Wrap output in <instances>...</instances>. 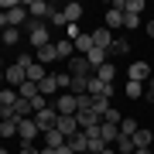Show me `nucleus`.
Masks as SVG:
<instances>
[{
    "label": "nucleus",
    "mask_w": 154,
    "mask_h": 154,
    "mask_svg": "<svg viewBox=\"0 0 154 154\" xmlns=\"http://www.w3.org/2000/svg\"><path fill=\"white\" fill-rule=\"evenodd\" d=\"M24 24H28V7L24 4H14L11 11L0 14V31L4 28H24Z\"/></svg>",
    "instance_id": "f257e3e1"
},
{
    "label": "nucleus",
    "mask_w": 154,
    "mask_h": 154,
    "mask_svg": "<svg viewBox=\"0 0 154 154\" xmlns=\"http://www.w3.org/2000/svg\"><path fill=\"white\" fill-rule=\"evenodd\" d=\"M4 79L11 82V89H21L24 82H28V65H21V62L7 65V69H4Z\"/></svg>",
    "instance_id": "f03ea898"
},
{
    "label": "nucleus",
    "mask_w": 154,
    "mask_h": 154,
    "mask_svg": "<svg viewBox=\"0 0 154 154\" xmlns=\"http://www.w3.org/2000/svg\"><path fill=\"white\" fill-rule=\"evenodd\" d=\"M31 120L38 123V130H41V134H48V130H55V123H58V110H55V106H48V110L34 113Z\"/></svg>",
    "instance_id": "7ed1b4c3"
},
{
    "label": "nucleus",
    "mask_w": 154,
    "mask_h": 154,
    "mask_svg": "<svg viewBox=\"0 0 154 154\" xmlns=\"http://www.w3.org/2000/svg\"><path fill=\"white\" fill-rule=\"evenodd\" d=\"M55 110H58V116H75V113H79V99L72 96V93H58Z\"/></svg>",
    "instance_id": "20e7f679"
},
{
    "label": "nucleus",
    "mask_w": 154,
    "mask_h": 154,
    "mask_svg": "<svg viewBox=\"0 0 154 154\" xmlns=\"http://www.w3.org/2000/svg\"><path fill=\"white\" fill-rule=\"evenodd\" d=\"M69 75H75V79H89L93 75V65L86 62V55H72L69 58Z\"/></svg>",
    "instance_id": "39448f33"
},
{
    "label": "nucleus",
    "mask_w": 154,
    "mask_h": 154,
    "mask_svg": "<svg viewBox=\"0 0 154 154\" xmlns=\"http://www.w3.org/2000/svg\"><path fill=\"white\" fill-rule=\"evenodd\" d=\"M24 7H28V17H34V21H48V17L55 14V7L45 4V0H31V4H24Z\"/></svg>",
    "instance_id": "423d86ee"
},
{
    "label": "nucleus",
    "mask_w": 154,
    "mask_h": 154,
    "mask_svg": "<svg viewBox=\"0 0 154 154\" xmlns=\"http://www.w3.org/2000/svg\"><path fill=\"white\" fill-rule=\"evenodd\" d=\"M38 134L41 130H38V123H34L31 116H28V120H17V137H21V144H31Z\"/></svg>",
    "instance_id": "0eeeda50"
},
{
    "label": "nucleus",
    "mask_w": 154,
    "mask_h": 154,
    "mask_svg": "<svg viewBox=\"0 0 154 154\" xmlns=\"http://www.w3.org/2000/svg\"><path fill=\"white\" fill-rule=\"evenodd\" d=\"M127 79H130V82H147V79H151V65H147V62L127 65Z\"/></svg>",
    "instance_id": "6e6552de"
},
{
    "label": "nucleus",
    "mask_w": 154,
    "mask_h": 154,
    "mask_svg": "<svg viewBox=\"0 0 154 154\" xmlns=\"http://www.w3.org/2000/svg\"><path fill=\"white\" fill-rule=\"evenodd\" d=\"M103 28H123V4H120V0H116V4L110 7V11H106V17H103Z\"/></svg>",
    "instance_id": "1a4fd4ad"
},
{
    "label": "nucleus",
    "mask_w": 154,
    "mask_h": 154,
    "mask_svg": "<svg viewBox=\"0 0 154 154\" xmlns=\"http://www.w3.org/2000/svg\"><path fill=\"white\" fill-rule=\"evenodd\" d=\"M55 130L62 134V137H75V134H79V120H75V116H58V123H55Z\"/></svg>",
    "instance_id": "9d476101"
},
{
    "label": "nucleus",
    "mask_w": 154,
    "mask_h": 154,
    "mask_svg": "<svg viewBox=\"0 0 154 154\" xmlns=\"http://www.w3.org/2000/svg\"><path fill=\"white\" fill-rule=\"evenodd\" d=\"M75 120H79V130H89V127H99V123H103V116H99L96 110H79Z\"/></svg>",
    "instance_id": "9b49d317"
},
{
    "label": "nucleus",
    "mask_w": 154,
    "mask_h": 154,
    "mask_svg": "<svg viewBox=\"0 0 154 154\" xmlns=\"http://www.w3.org/2000/svg\"><path fill=\"white\" fill-rule=\"evenodd\" d=\"M82 14H86V7H82V4H75V0H72V4H65V7H62L65 28H69V24H79V17H82Z\"/></svg>",
    "instance_id": "f8f14e48"
},
{
    "label": "nucleus",
    "mask_w": 154,
    "mask_h": 154,
    "mask_svg": "<svg viewBox=\"0 0 154 154\" xmlns=\"http://www.w3.org/2000/svg\"><path fill=\"white\" fill-rule=\"evenodd\" d=\"M113 93H116V86H113V82H99L96 75L89 79V96H106V99H110Z\"/></svg>",
    "instance_id": "ddd939ff"
},
{
    "label": "nucleus",
    "mask_w": 154,
    "mask_h": 154,
    "mask_svg": "<svg viewBox=\"0 0 154 154\" xmlns=\"http://www.w3.org/2000/svg\"><path fill=\"white\" fill-rule=\"evenodd\" d=\"M116 38H113V31L110 28H96L93 31V45H96V48H103V51H110V45H113Z\"/></svg>",
    "instance_id": "4468645a"
},
{
    "label": "nucleus",
    "mask_w": 154,
    "mask_h": 154,
    "mask_svg": "<svg viewBox=\"0 0 154 154\" xmlns=\"http://www.w3.org/2000/svg\"><path fill=\"white\" fill-rule=\"evenodd\" d=\"M34 62H38V65H51V62H58V55H55V41L34 51Z\"/></svg>",
    "instance_id": "2eb2a0df"
},
{
    "label": "nucleus",
    "mask_w": 154,
    "mask_h": 154,
    "mask_svg": "<svg viewBox=\"0 0 154 154\" xmlns=\"http://www.w3.org/2000/svg\"><path fill=\"white\" fill-rule=\"evenodd\" d=\"M28 41L34 45V51H38V48H45V45H51V34H48V28L41 24V28H34V31H31V38H28Z\"/></svg>",
    "instance_id": "dca6fc26"
},
{
    "label": "nucleus",
    "mask_w": 154,
    "mask_h": 154,
    "mask_svg": "<svg viewBox=\"0 0 154 154\" xmlns=\"http://www.w3.org/2000/svg\"><path fill=\"white\" fill-rule=\"evenodd\" d=\"M99 137H103V144L110 147V144H116V137H120V127L116 123H99Z\"/></svg>",
    "instance_id": "f3484780"
},
{
    "label": "nucleus",
    "mask_w": 154,
    "mask_h": 154,
    "mask_svg": "<svg viewBox=\"0 0 154 154\" xmlns=\"http://www.w3.org/2000/svg\"><path fill=\"white\" fill-rule=\"evenodd\" d=\"M72 45H75V51H79V55H89V51L96 48V45H93V34H79Z\"/></svg>",
    "instance_id": "a211bd4d"
},
{
    "label": "nucleus",
    "mask_w": 154,
    "mask_h": 154,
    "mask_svg": "<svg viewBox=\"0 0 154 154\" xmlns=\"http://www.w3.org/2000/svg\"><path fill=\"white\" fill-rule=\"evenodd\" d=\"M96 79H99V82H113V79H116V65H110V62H103V65L96 69Z\"/></svg>",
    "instance_id": "6ab92c4d"
},
{
    "label": "nucleus",
    "mask_w": 154,
    "mask_h": 154,
    "mask_svg": "<svg viewBox=\"0 0 154 154\" xmlns=\"http://www.w3.org/2000/svg\"><path fill=\"white\" fill-rule=\"evenodd\" d=\"M38 93H41L45 99H48L51 93H58V82H55V75H45L41 82H38Z\"/></svg>",
    "instance_id": "aec40b11"
},
{
    "label": "nucleus",
    "mask_w": 154,
    "mask_h": 154,
    "mask_svg": "<svg viewBox=\"0 0 154 154\" xmlns=\"http://www.w3.org/2000/svg\"><path fill=\"white\" fill-rule=\"evenodd\" d=\"M65 144H69V147L75 151V154H86V147H89V140H86V134H82V130H79L75 137H69Z\"/></svg>",
    "instance_id": "412c9836"
},
{
    "label": "nucleus",
    "mask_w": 154,
    "mask_h": 154,
    "mask_svg": "<svg viewBox=\"0 0 154 154\" xmlns=\"http://www.w3.org/2000/svg\"><path fill=\"white\" fill-rule=\"evenodd\" d=\"M113 151L116 154H134V151H137V147H134V137H123V134H120L116 144H113Z\"/></svg>",
    "instance_id": "4be33fe9"
},
{
    "label": "nucleus",
    "mask_w": 154,
    "mask_h": 154,
    "mask_svg": "<svg viewBox=\"0 0 154 154\" xmlns=\"http://www.w3.org/2000/svg\"><path fill=\"white\" fill-rule=\"evenodd\" d=\"M17 137V120H0V140Z\"/></svg>",
    "instance_id": "5701e85b"
},
{
    "label": "nucleus",
    "mask_w": 154,
    "mask_h": 154,
    "mask_svg": "<svg viewBox=\"0 0 154 154\" xmlns=\"http://www.w3.org/2000/svg\"><path fill=\"white\" fill-rule=\"evenodd\" d=\"M45 75H48V72H45V65H38V62H31V65H28V82H34V86H38Z\"/></svg>",
    "instance_id": "b1692460"
},
{
    "label": "nucleus",
    "mask_w": 154,
    "mask_h": 154,
    "mask_svg": "<svg viewBox=\"0 0 154 154\" xmlns=\"http://www.w3.org/2000/svg\"><path fill=\"white\" fill-rule=\"evenodd\" d=\"M72 51H75V45H72L69 38H62V41H55V55H58V58H72Z\"/></svg>",
    "instance_id": "393cba45"
},
{
    "label": "nucleus",
    "mask_w": 154,
    "mask_h": 154,
    "mask_svg": "<svg viewBox=\"0 0 154 154\" xmlns=\"http://www.w3.org/2000/svg\"><path fill=\"white\" fill-rule=\"evenodd\" d=\"M86 62H89V65H93V72H96V69L106 62V51H103V48H93V51L86 55Z\"/></svg>",
    "instance_id": "a878e982"
},
{
    "label": "nucleus",
    "mask_w": 154,
    "mask_h": 154,
    "mask_svg": "<svg viewBox=\"0 0 154 154\" xmlns=\"http://www.w3.org/2000/svg\"><path fill=\"white\" fill-rule=\"evenodd\" d=\"M144 7H147L144 0H127V4H123V14H134V17H140V14H144Z\"/></svg>",
    "instance_id": "bb28decb"
},
{
    "label": "nucleus",
    "mask_w": 154,
    "mask_h": 154,
    "mask_svg": "<svg viewBox=\"0 0 154 154\" xmlns=\"http://www.w3.org/2000/svg\"><path fill=\"white\" fill-rule=\"evenodd\" d=\"M151 140H154V137H151V130H144V127L134 134V147H151Z\"/></svg>",
    "instance_id": "cd10ccee"
},
{
    "label": "nucleus",
    "mask_w": 154,
    "mask_h": 154,
    "mask_svg": "<svg viewBox=\"0 0 154 154\" xmlns=\"http://www.w3.org/2000/svg\"><path fill=\"white\" fill-rule=\"evenodd\" d=\"M45 144H48V147H51V151H58V147H62V144H65V137H62V134H58V130H48V134H45Z\"/></svg>",
    "instance_id": "c85d7f7f"
},
{
    "label": "nucleus",
    "mask_w": 154,
    "mask_h": 154,
    "mask_svg": "<svg viewBox=\"0 0 154 154\" xmlns=\"http://www.w3.org/2000/svg\"><path fill=\"white\" fill-rule=\"evenodd\" d=\"M137 130H140L137 120H130V116H127V120H120V134H123V137H134Z\"/></svg>",
    "instance_id": "c756f323"
},
{
    "label": "nucleus",
    "mask_w": 154,
    "mask_h": 154,
    "mask_svg": "<svg viewBox=\"0 0 154 154\" xmlns=\"http://www.w3.org/2000/svg\"><path fill=\"white\" fill-rule=\"evenodd\" d=\"M17 38H21V28H4V34H0L4 45H17Z\"/></svg>",
    "instance_id": "7c9ffc66"
},
{
    "label": "nucleus",
    "mask_w": 154,
    "mask_h": 154,
    "mask_svg": "<svg viewBox=\"0 0 154 154\" xmlns=\"http://www.w3.org/2000/svg\"><path fill=\"white\" fill-rule=\"evenodd\" d=\"M17 96H21V99H34V96H41V93H38V86H34V82H24L21 89H17Z\"/></svg>",
    "instance_id": "2f4dec72"
},
{
    "label": "nucleus",
    "mask_w": 154,
    "mask_h": 154,
    "mask_svg": "<svg viewBox=\"0 0 154 154\" xmlns=\"http://www.w3.org/2000/svg\"><path fill=\"white\" fill-rule=\"evenodd\" d=\"M0 103L14 110V103H17V89H0Z\"/></svg>",
    "instance_id": "473e14b6"
},
{
    "label": "nucleus",
    "mask_w": 154,
    "mask_h": 154,
    "mask_svg": "<svg viewBox=\"0 0 154 154\" xmlns=\"http://www.w3.org/2000/svg\"><path fill=\"white\" fill-rule=\"evenodd\" d=\"M137 96H144V82H130L127 79V99H137Z\"/></svg>",
    "instance_id": "72a5a7b5"
},
{
    "label": "nucleus",
    "mask_w": 154,
    "mask_h": 154,
    "mask_svg": "<svg viewBox=\"0 0 154 154\" xmlns=\"http://www.w3.org/2000/svg\"><path fill=\"white\" fill-rule=\"evenodd\" d=\"M93 110H96L99 116H103L106 110H110V99H106V96H93Z\"/></svg>",
    "instance_id": "f704fd0d"
},
{
    "label": "nucleus",
    "mask_w": 154,
    "mask_h": 154,
    "mask_svg": "<svg viewBox=\"0 0 154 154\" xmlns=\"http://www.w3.org/2000/svg\"><path fill=\"white\" fill-rule=\"evenodd\" d=\"M120 120H123V116H120V110H116V106H110V110L103 113V123H116V127H120Z\"/></svg>",
    "instance_id": "c9c22d12"
},
{
    "label": "nucleus",
    "mask_w": 154,
    "mask_h": 154,
    "mask_svg": "<svg viewBox=\"0 0 154 154\" xmlns=\"http://www.w3.org/2000/svg\"><path fill=\"white\" fill-rule=\"evenodd\" d=\"M127 51H130V45H127V41H113L106 55H127Z\"/></svg>",
    "instance_id": "e433bc0d"
},
{
    "label": "nucleus",
    "mask_w": 154,
    "mask_h": 154,
    "mask_svg": "<svg viewBox=\"0 0 154 154\" xmlns=\"http://www.w3.org/2000/svg\"><path fill=\"white\" fill-rule=\"evenodd\" d=\"M55 82H58V89H69L72 86V75H69V72H55Z\"/></svg>",
    "instance_id": "4c0bfd02"
},
{
    "label": "nucleus",
    "mask_w": 154,
    "mask_h": 154,
    "mask_svg": "<svg viewBox=\"0 0 154 154\" xmlns=\"http://www.w3.org/2000/svg\"><path fill=\"white\" fill-rule=\"evenodd\" d=\"M123 28H140V17H134V14H123Z\"/></svg>",
    "instance_id": "58836bf2"
},
{
    "label": "nucleus",
    "mask_w": 154,
    "mask_h": 154,
    "mask_svg": "<svg viewBox=\"0 0 154 154\" xmlns=\"http://www.w3.org/2000/svg\"><path fill=\"white\" fill-rule=\"evenodd\" d=\"M31 106H34V113H41V110H48V99H45V96H34Z\"/></svg>",
    "instance_id": "ea45409f"
},
{
    "label": "nucleus",
    "mask_w": 154,
    "mask_h": 154,
    "mask_svg": "<svg viewBox=\"0 0 154 154\" xmlns=\"http://www.w3.org/2000/svg\"><path fill=\"white\" fill-rule=\"evenodd\" d=\"M79 34H82V31H79V24H69V28H65V38H69V41H75Z\"/></svg>",
    "instance_id": "a19ab883"
},
{
    "label": "nucleus",
    "mask_w": 154,
    "mask_h": 154,
    "mask_svg": "<svg viewBox=\"0 0 154 154\" xmlns=\"http://www.w3.org/2000/svg\"><path fill=\"white\" fill-rule=\"evenodd\" d=\"M17 154H41V151L34 147V144H21V151H17Z\"/></svg>",
    "instance_id": "79ce46f5"
},
{
    "label": "nucleus",
    "mask_w": 154,
    "mask_h": 154,
    "mask_svg": "<svg viewBox=\"0 0 154 154\" xmlns=\"http://www.w3.org/2000/svg\"><path fill=\"white\" fill-rule=\"evenodd\" d=\"M144 96H147V103H154V82H151L147 89H144Z\"/></svg>",
    "instance_id": "37998d69"
},
{
    "label": "nucleus",
    "mask_w": 154,
    "mask_h": 154,
    "mask_svg": "<svg viewBox=\"0 0 154 154\" xmlns=\"http://www.w3.org/2000/svg\"><path fill=\"white\" fill-rule=\"evenodd\" d=\"M144 31H147V38H154V21H147V24H144Z\"/></svg>",
    "instance_id": "c03bdc74"
},
{
    "label": "nucleus",
    "mask_w": 154,
    "mask_h": 154,
    "mask_svg": "<svg viewBox=\"0 0 154 154\" xmlns=\"http://www.w3.org/2000/svg\"><path fill=\"white\" fill-rule=\"evenodd\" d=\"M55 154H75V151H72V147H69V144H62V147H58Z\"/></svg>",
    "instance_id": "a18cd8bd"
},
{
    "label": "nucleus",
    "mask_w": 154,
    "mask_h": 154,
    "mask_svg": "<svg viewBox=\"0 0 154 154\" xmlns=\"http://www.w3.org/2000/svg\"><path fill=\"white\" fill-rule=\"evenodd\" d=\"M134 154H154L151 147H137V151H134Z\"/></svg>",
    "instance_id": "49530a36"
},
{
    "label": "nucleus",
    "mask_w": 154,
    "mask_h": 154,
    "mask_svg": "<svg viewBox=\"0 0 154 154\" xmlns=\"http://www.w3.org/2000/svg\"><path fill=\"white\" fill-rule=\"evenodd\" d=\"M99 154H116V151H113V147H103V151H99Z\"/></svg>",
    "instance_id": "de8ad7c7"
},
{
    "label": "nucleus",
    "mask_w": 154,
    "mask_h": 154,
    "mask_svg": "<svg viewBox=\"0 0 154 154\" xmlns=\"http://www.w3.org/2000/svg\"><path fill=\"white\" fill-rule=\"evenodd\" d=\"M0 65H4V62H0ZM0 82H7V79H4V69H0Z\"/></svg>",
    "instance_id": "09e8293b"
},
{
    "label": "nucleus",
    "mask_w": 154,
    "mask_h": 154,
    "mask_svg": "<svg viewBox=\"0 0 154 154\" xmlns=\"http://www.w3.org/2000/svg\"><path fill=\"white\" fill-rule=\"evenodd\" d=\"M41 154H55V151H51V147H45V151H41Z\"/></svg>",
    "instance_id": "8fccbe9b"
},
{
    "label": "nucleus",
    "mask_w": 154,
    "mask_h": 154,
    "mask_svg": "<svg viewBox=\"0 0 154 154\" xmlns=\"http://www.w3.org/2000/svg\"><path fill=\"white\" fill-rule=\"evenodd\" d=\"M0 154H11V151H7V147H0Z\"/></svg>",
    "instance_id": "3c124183"
},
{
    "label": "nucleus",
    "mask_w": 154,
    "mask_h": 154,
    "mask_svg": "<svg viewBox=\"0 0 154 154\" xmlns=\"http://www.w3.org/2000/svg\"><path fill=\"white\" fill-rule=\"evenodd\" d=\"M0 113H4V103H0Z\"/></svg>",
    "instance_id": "603ef678"
}]
</instances>
